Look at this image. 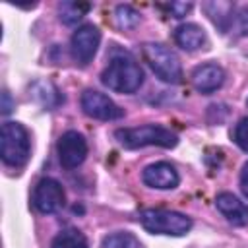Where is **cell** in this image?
Wrapping results in <instances>:
<instances>
[{
    "label": "cell",
    "instance_id": "obj_1",
    "mask_svg": "<svg viewBox=\"0 0 248 248\" xmlns=\"http://www.w3.org/2000/svg\"><path fill=\"white\" fill-rule=\"evenodd\" d=\"M101 81L116 93H136L143 83V70L130 56H116L103 70Z\"/></svg>",
    "mask_w": 248,
    "mask_h": 248
},
{
    "label": "cell",
    "instance_id": "obj_2",
    "mask_svg": "<svg viewBox=\"0 0 248 248\" xmlns=\"http://www.w3.org/2000/svg\"><path fill=\"white\" fill-rule=\"evenodd\" d=\"M114 138L126 149H138L145 145H157V147L170 149L178 143L176 134L159 124H145L138 128H118L114 132Z\"/></svg>",
    "mask_w": 248,
    "mask_h": 248
},
{
    "label": "cell",
    "instance_id": "obj_3",
    "mask_svg": "<svg viewBox=\"0 0 248 248\" xmlns=\"http://www.w3.org/2000/svg\"><path fill=\"white\" fill-rule=\"evenodd\" d=\"M31 153L29 134L19 122H4L0 128V157L10 167H21Z\"/></svg>",
    "mask_w": 248,
    "mask_h": 248
},
{
    "label": "cell",
    "instance_id": "obj_4",
    "mask_svg": "<svg viewBox=\"0 0 248 248\" xmlns=\"http://www.w3.org/2000/svg\"><path fill=\"white\" fill-rule=\"evenodd\" d=\"M140 223L147 232L182 236L192 229V219L184 213L170 209H145L140 215Z\"/></svg>",
    "mask_w": 248,
    "mask_h": 248
},
{
    "label": "cell",
    "instance_id": "obj_5",
    "mask_svg": "<svg viewBox=\"0 0 248 248\" xmlns=\"http://www.w3.org/2000/svg\"><path fill=\"white\" fill-rule=\"evenodd\" d=\"M143 58L155 76L167 83H180L182 81V66L178 56L161 43H145L143 45Z\"/></svg>",
    "mask_w": 248,
    "mask_h": 248
},
{
    "label": "cell",
    "instance_id": "obj_6",
    "mask_svg": "<svg viewBox=\"0 0 248 248\" xmlns=\"http://www.w3.org/2000/svg\"><path fill=\"white\" fill-rule=\"evenodd\" d=\"M101 43V33L93 23H85L81 27H78L70 39V52L74 56V60L81 66L89 64L91 58L95 56L97 48Z\"/></svg>",
    "mask_w": 248,
    "mask_h": 248
},
{
    "label": "cell",
    "instance_id": "obj_7",
    "mask_svg": "<svg viewBox=\"0 0 248 248\" xmlns=\"http://www.w3.org/2000/svg\"><path fill=\"white\" fill-rule=\"evenodd\" d=\"M56 151H58L60 165L64 169H76L85 161L87 141L79 132L68 130V132H64L60 136V140L56 143Z\"/></svg>",
    "mask_w": 248,
    "mask_h": 248
},
{
    "label": "cell",
    "instance_id": "obj_8",
    "mask_svg": "<svg viewBox=\"0 0 248 248\" xmlns=\"http://www.w3.org/2000/svg\"><path fill=\"white\" fill-rule=\"evenodd\" d=\"M81 108L87 116L97 118V120H118L124 116V110L112 99H108L105 93L95 91V89L83 91Z\"/></svg>",
    "mask_w": 248,
    "mask_h": 248
},
{
    "label": "cell",
    "instance_id": "obj_9",
    "mask_svg": "<svg viewBox=\"0 0 248 248\" xmlns=\"http://www.w3.org/2000/svg\"><path fill=\"white\" fill-rule=\"evenodd\" d=\"M64 205V188L54 178H41L33 190V207L39 213H54Z\"/></svg>",
    "mask_w": 248,
    "mask_h": 248
},
{
    "label": "cell",
    "instance_id": "obj_10",
    "mask_svg": "<svg viewBox=\"0 0 248 248\" xmlns=\"http://www.w3.org/2000/svg\"><path fill=\"white\" fill-rule=\"evenodd\" d=\"M141 180L151 186V188H157V190H172L178 186V172L176 169L167 163V161H157V163H151L143 169L141 172Z\"/></svg>",
    "mask_w": 248,
    "mask_h": 248
},
{
    "label": "cell",
    "instance_id": "obj_11",
    "mask_svg": "<svg viewBox=\"0 0 248 248\" xmlns=\"http://www.w3.org/2000/svg\"><path fill=\"white\" fill-rule=\"evenodd\" d=\"M225 81V70L219 64H202L192 72V85L202 95L217 91Z\"/></svg>",
    "mask_w": 248,
    "mask_h": 248
},
{
    "label": "cell",
    "instance_id": "obj_12",
    "mask_svg": "<svg viewBox=\"0 0 248 248\" xmlns=\"http://www.w3.org/2000/svg\"><path fill=\"white\" fill-rule=\"evenodd\" d=\"M215 205L217 209L223 213V217H227L229 223H232L234 227H244L248 225V205L244 202H240L234 194L231 192H221L215 198Z\"/></svg>",
    "mask_w": 248,
    "mask_h": 248
},
{
    "label": "cell",
    "instance_id": "obj_13",
    "mask_svg": "<svg viewBox=\"0 0 248 248\" xmlns=\"http://www.w3.org/2000/svg\"><path fill=\"white\" fill-rule=\"evenodd\" d=\"M174 41L180 48L184 50H198L205 45L207 37H205V31L198 25V23H182L174 29Z\"/></svg>",
    "mask_w": 248,
    "mask_h": 248
},
{
    "label": "cell",
    "instance_id": "obj_14",
    "mask_svg": "<svg viewBox=\"0 0 248 248\" xmlns=\"http://www.w3.org/2000/svg\"><path fill=\"white\" fill-rule=\"evenodd\" d=\"M207 16L211 17V21L223 31L227 33V27H229V21L234 14V6L232 4H227V2H207L203 4Z\"/></svg>",
    "mask_w": 248,
    "mask_h": 248
},
{
    "label": "cell",
    "instance_id": "obj_15",
    "mask_svg": "<svg viewBox=\"0 0 248 248\" xmlns=\"http://www.w3.org/2000/svg\"><path fill=\"white\" fill-rule=\"evenodd\" d=\"M89 4L87 2H62L58 6V14H60V21L66 25H76L87 12H89Z\"/></svg>",
    "mask_w": 248,
    "mask_h": 248
},
{
    "label": "cell",
    "instance_id": "obj_16",
    "mask_svg": "<svg viewBox=\"0 0 248 248\" xmlns=\"http://www.w3.org/2000/svg\"><path fill=\"white\" fill-rule=\"evenodd\" d=\"M50 248H89V246H87V238L78 229H64L54 236Z\"/></svg>",
    "mask_w": 248,
    "mask_h": 248
},
{
    "label": "cell",
    "instance_id": "obj_17",
    "mask_svg": "<svg viewBox=\"0 0 248 248\" xmlns=\"http://www.w3.org/2000/svg\"><path fill=\"white\" fill-rule=\"evenodd\" d=\"M101 248H143V246H141L140 238H136L132 232L118 231V232H112V234L105 236Z\"/></svg>",
    "mask_w": 248,
    "mask_h": 248
},
{
    "label": "cell",
    "instance_id": "obj_18",
    "mask_svg": "<svg viewBox=\"0 0 248 248\" xmlns=\"http://www.w3.org/2000/svg\"><path fill=\"white\" fill-rule=\"evenodd\" d=\"M227 33L236 35V37L248 35V8H238L232 14V17L229 21V27H227Z\"/></svg>",
    "mask_w": 248,
    "mask_h": 248
},
{
    "label": "cell",
    "instance_id": "obj_19",
    "mask_svg": "<svg viewBox=\"0 0 248 248\" xmlns=\"http://www.w3.org/2000/svg\"><path fill=\"white\" fill-rule=\"evenodd\" d=\"M116 21H118L120 27L132 29V27H136L140 23V14L132 6L120 4V6H116Z\"/></svg>",
    "mask_w": 248,
    "mask_h": 248
},
{
    "label": "cell",
    "instance_id": "obj_20",
    "mask_svg": "<svg viewBox=\"0 0 248 248\" xmlns=\"http://www.w3.org/2000/svg\"><path fill=\"white\" fill-rule=\"evenodd\" d=\"M33 95H35V99H37L43 107H46V108L56 107V105L50 101V97H52V95H54V97H60V95H58V91L54 89V85H52V83H45V81H41V83H35V85H33Z\"/></svg>",
    "mask_w": 248,
    "mask_h": 248
},
{
    "label": "cell",
    "instance_id": "obj_21",
    "mask_svg": "<svg viewBox=\"0 0 248 248\" xmlns=\"http://www.w3.org/2000/svg\"><path fill=\"white\" fill-rule=\"evenodd\" d=\"M232 138H234L236 145H238L242 151H248V116L242 118V120H238Z\"/></svg>",
    "mask_w": 248,
    "mask_h": 248
},
{
    "label": "cell",
    "instance_id": "obj_22",
    "mask_svg": "<svg viewBox=\"0 0 248 248\" xmlns=\"http://www.w3.org/2000/svg\"><path fill=\"white\" fill-rule=\"evenodd\" d=\"M167 8H169V12L172 14V17L180 19V17H184V16L192 10V4H190V2H170Z\"/></svg>",
    "mask_w": 248,
    "mask_h": 248
},
{
    "label": "cell",
    "instance_id": "obj_23",
    "mask_svg": "<svg viewBox=\"0 0 248 248\" xmlns=\"http://www.w3.org/2000/svg\"><path fill=\"white\" fill-rule=\"evenodd\" d=\"M14 108V103H12V97L8 91H2V114H10Z\"/></svg>",
    "mask_w": 248,
    "mask_h": 248
},
{
    "label": "cell",
    "instance_id": "obj_24",
    "mask_svg": "<svg viewBox=\"0 0 248 248\" xmlns=\"http://www.w3.org/2000/svg\"><path fill=\"white\" fill-rule=\"evenodd\" d=\"M240 190L248 196V161L244 163L242 167V172H240Z\"/></svg>",
    "mask_w": 248,
    "mask_h": 248
},
{
    "label": "cell",
    "instance_id": "obj_25",
    "mask_svg": "<svg viewBox=\"0 0 248 248\" xmlns=\"http://www.w3.org/2000/svg\"><path fill=\"white\" fill-rule=\"evenodd\" d=\"M246 105H248V101H246Z\"/></svg>",
    "mask_w": 248,
    "mask_h": 248
}]
</instances>
